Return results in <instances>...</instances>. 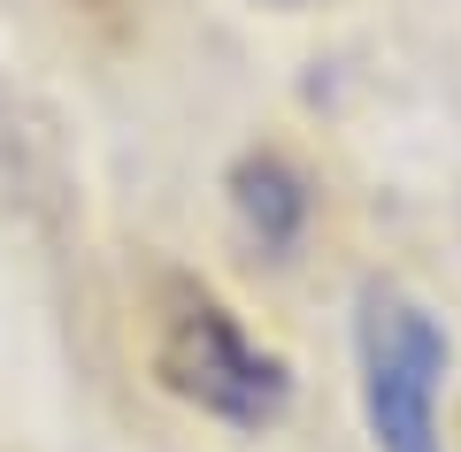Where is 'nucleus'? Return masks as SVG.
<instances>
[{
    "instance_id": "obj_1",
    "label": "nucleus",
    "mask_w": 461,
    "mask_h": 452,
    "mask_svg": "<svg viewBox=\"0 0 461 452\" xmlns=\"http://www.w3.org/2000/svg\"><path fill=\"white\" fill-rule=\"evenodd\" d=\"M354 368H362V421L377 452H446L438 406L454 376L446 323L400 284H362L354 299Z\"/></svg>"
},
{
    "instance_id": "obj_2",
    "label": "nucleus",
    "mask_w": 461,
    "mask_h": 452,
    "mask_svg": "<svg viewBox=\"0 0 461 452\" xmlns=\"http://www.w3.org/2000/svg\"><path fill=\"white\" fill-rule=\"evenodd\" d=\"M154 376H162L169 399H185L193 414L223 421V430H277L285 406H293L285 353L254 345L247 323L208 291H185L169 307L162 345H154Z\"/></svg>"
},
{
    "instance_id": "obj_3",
    "label": "nucleus",
    "mask_w": 461,
    "mask_h": 452,
    "mask_svg": "<svg viewBox=\"0 0 461 452\" xmlns=\"http://www.w3.org/2000/svg\"><path fill=\"white\" fill-rule=\"evenodd\" d=\"M223 192H230V215L247 230V245H262L269 261H285L315 223V184H308V169H293L285 154H239L230 177H223Z\"/></svg>"
}]
</instances>
